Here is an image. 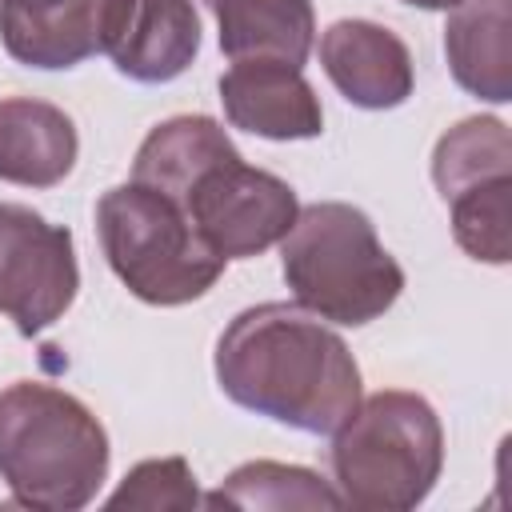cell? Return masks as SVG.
I'll use <instances>...</instances> for the list:
<instances>
[{"mask_svg": "<svg viewBox=\"0 0 512 512\" xmlns=\"http://www.w3.org/2000/svg\"><path fill=\"white\" fill-rule=\"evenodd\" d=\"M280 268L300 308L348 328L384 316L404 292V268L372 220L344 200H316L296 212L280 240Z\"/></svg>", "mask_w": 512, "mask_h": 512, "instance_id": "cell-3", "label": "cell"}, {"mask_svg": "<svg viewBox=\"0 0 512 512\" xmlns=\"http://www.w3.org/2000/svg\"><path fill=\"white\" fill-rule=\"evenodd\" d=\"M220 104L232 128L264 140H312L324 132V108L300 68L280 60H240L220 76Z\"/></svg>", "mask_w": 512, "mask_h": 512, "instance_id": "cell-10", "label": "cell"}, {"mask_svg": "<svg viewBox=\"0 0 512 512\" xmlns=\"http://www.w3.org/2000/svg\"><path fill=\"white\" fill-rule=\"evenodd\" d=\"M216 384L232 404L312 436H332L360 404V364L344 336L284 300L228 320L216 340Z\"/></svg>", "mask_w": 512, "mask_h": 512, "instance_id": "cell-1", "label": "cell"}, {"mask_svg": "<svg viewBox=\"0 0 512 512\" xmlns=\"http://www.w3.org/2000/svg\"><path fill=\"white\" fill-rule=\"evenodd\" d=\"M512 176V140L508 124L496 116H468L436 140L432 152V180L444 200L484 180Z\"/></svg>", "mask_w": 512, "mask_h": 512, "instance_id": "cell-16", "label": "cell"}, {"mask_svg": "<svg viewBox=\"0 0 512 512\" xmlns=\"http://www.w3.org/2000/svg\"><path fill=\"white\" fill-rule=\"evenodd\" d=\"M108 508H144V512H164V508H196V476L184 456H160V460H140L120 488L104 500Z\"/></svg>", "mask_w": 512, "mask_h": 512, "instance_id": "cell-19", "label": "cell"}, {"mask_svg": "<svg viewBox=\"0 0 512 512\" xmlns=\"http://www.w3.org/2000/svg\"><path fill=\"white\" fill-rule=\"evenodd\" d=\"M220 28V52L240 60H280L304 68L316 40L312 0H204Z\"/></svg>", "mask_w": 512, "mask_h": 512, "instance_id": "cell-14", "label": "cell"}, {"mask_svg": "<svg viewBox=\"0 0 512 512\" xmlns=\"http://www.w3.org/2000/svg\"><path fill=\"white\" fill-rule=\"evenodd\" d=\"M108 432L72 392L16 380L0 392V480L44 512L88 508L108 480Z\"/></svg>", "mask_w": 512, "mask_h": 512, "instance_id": "cell-2", "label": "cell"}, {"mask_svg": "<svg viewBox=\"0 0 512 512\" xmlns=\"http://www.w3.org/2000/svg\"><path fill=\"white\" fill-rule=\"evenodd\" d=\"M320 64L336 92L368 112L400 108L416 84L408 44L376 20H336L320 36Z\"/></svg>", "mask_w": 512, "mask_h": 512, "instance_id": "cell-9", "label": "cell"}, {"mask_svg": "<svg viewBox=\"0 0 512 512\" xmlns=\"http://www.w3.org/2000/svg\"><path fill=\"white\" fill-rule=\"evenodd\" d=\"M80 136L64 108L32 96L0 100V180L52 188L76 168Z\"/></svg>", "mask_w": 512, "mask_h": 512, "instance_id": "cell-12", "label": "cell"}, {"mask_svg": "<svg viewBox=\"0 0 512 512\" xmlns=\"http://www.w3.org/2000/svg\"><path fill=\"white\" fill-rule=\"evenodd\" d=\"M400 4H412V8H424V12H448V8H456L460 0H400Z\"/></svg>", "mask_w": 512, "mask_h": 512, "instance_id": "cell-20", "label": "cell"}, {"mask_svg": "<svg viewBox=\"0 0 512 512\" xmlns=\"http://www.w3.org/2000/svg\"><path fill=\"white\" fill-rule=\"evenodd\" d=\"M208 508H344L340 492L320 480L316 472L300 464H276V460H248L228 480L204 496Z\"/></svg>", "mask_w": 512, "mask_h": 512, "instance_id": "cell-17", "label": "cell"}, {"mask_svg": "<svg viewBox=\"0 0 512 512\" xmlns=\"http://www.w3.org/2000/svg\"><path fill=\"white\" fill-rule=\"evenodd\" d=\"M204 236V244L224 260H248L280 244L300 212L288 180L244 164V156H228L200 172L192 188L172 200Z\"/></svg>", "mask_w": 512, "mask_h": 512, "instance_id": "cell-6", "label": "cell"}, {"mask_svg": "<svg viewBox=\"0 0 512 512\" xmlns=\"http://www.w3.org/2000/svg\"><path fill=\"white\" fill-rule=\"evenodd\" d=\"M80 268L72 232L28 204H0V316L20 336L52 328L76 300Z\"/></svg>", "mask_w": 512, "mask_h": 512, "instance_id": "cell-7", "label": "cell"}, {"mask_svg": "<svg viewBox=\"0 0 512 512\" xmlns=\"http://www.w3.org/2000/svg\"><path fill=\"white\" fill-rule=\"evenodd\" d=\"M508 36H512V0H460L456 8H448L444 56L452 80L488 104H508L512 100Z\"/></svg>", "mask_w": 512, "mask_h": 512, "instance_id": "cell-13", "label": "cell"}, {"mask_svg": "<svg viewBox=\"0 0 512 512\" xmlns=\"http://www.w3.org/2000/svg\"><path fill=\"white\" fill-rule=\"evenodd\" d=\"M96 232L116 280L144 304L176 308L200 300L224 272L192 220L148 184H116L96 204Z\"/></svg>", "mask_w": 512, "mask_h": 512, "instance_id": "cell-5", "label": "cell"}, {"mask_svg": "<svg viewBox=\"0 0 512 512\" xmlns=\"http://www.w3.org/2000/svg\"><path fill=\"white\" fill-rule=\"evenodd\" d=\"M236 156V144L212 116H172L156 124L132 160V180L180 200L200 172Z\"/></svg>", "mask_w": 512, "mask_h": 512, "instance_id": "cell-15", "label": "cell"}, {"mask_svg": "<svg viewBox=\"0 0 512 512\" xmlns=\"http://www.w3.org/2000/svg\"><path fill=\"white\" fill-rule=\"evenodd\" d=\"M332 484L364 512H408L428 500L444 468V428L436 408L404 388H384L352 408L332 432Z\"/></svg>", "mask_w": 512, "mask_h": 512, "instance_id": "cell-4", "label": "cell"}, {"mask_svg": "<svg viewBox=\"0 0 512 512\" xmlns=\"http://www.w3.org/2000/svg\"><path fill=\"white\" fill-rule=\"evenodd\" d=\"M200 52V16L192 0H128L124 24L108 48L120 76L136 84H168Z\"/></svg>", "mask_w": 512, "mask_h": 512, "instance_id": "cell-11", "label": "cell"}, {"mask_svg": "<svg viewBox=\"0 0 512 512\" xmlns=\"http://www.w3.org/2000/svg\"><path fill=\"white\" fill-rule=\"evenodd\" d=\"M444 204L452 208V236L472 260L508 264V256H512V244H508L512 176H496L476 188H464Z\"/></svg>", "mask_w": 512, "mask_h": 512, "instance_id": "cell-18", "label": "cell"}, {"mask_svg": "<svg viewBox=\"0 0 512 512\" xmlns=\"http://www.w3.org/2000/svg\"><path fill=\"white\" fill-rule=\"evenodd\" d=\"M128 0H0L4 52L24 68H76L108 52Z\"/></svg>", "mask_w": 512, "mask_h": 512, "instance_id": "cell-8", "label": "cell"}]
</instances>
